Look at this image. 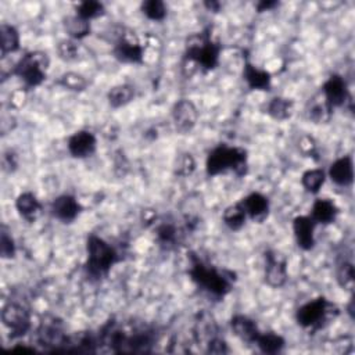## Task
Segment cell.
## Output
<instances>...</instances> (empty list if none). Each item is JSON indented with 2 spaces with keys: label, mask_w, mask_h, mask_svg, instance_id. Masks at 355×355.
I'll use <instances>...</instances> for the list:
<instances>
[{
  "label": "cell",
  "mask_w": 355,
  "mask_h": 355,
  "mask_svg": "<svg viewBox=\"0 0 355 355\" xmlns=\"http://www.w3.org/2000/svg\"><path fill=\"white\" fill-rule=\"evenodd\" d=\"M287 261L275 250L265 252V282L271 287H282L287 282Z\"/></svg>",
  "instance_id": "7c38bea8"
},
{
  "label": "cell",
  "mask_w": 355,
  "mask_h": 355,
  "mask_svg": "<svg viewBox=\"0 0 355 355\" xmlns=\"http://www.w3.org/2000/svg\"><path fill=\"white\" fill-rule=\"evenodd\" d=\"M326 181V174L323 170H308L303 174L301 176V185L303 187L311 193V194H316L319 193V190L322 189V186L325 185Z\"/></svg>",
  "instance_id": "4dcf8cb0"
},
{
  "label": "cell",
  "mask_w": 355,
  "mask_h": 355,
  "mask_svg": "<svg viewBox=\"0 0 355 355\" xmlns=\"http://www.w3.org/2000/svg\"><path fill=\"white\" fill-rule=\"evenodd\" d=\"M204 6H205L210 12H214V13H218L219 9H221V3H219V2H205Z\"/></svg>",
  "instance_id": "7bdbcfd3"
},
{
  "label": "cell",
  "mask_w": 355,
  "mask_h": 355,
  "mask_svg": "<svg viewBox=\"0 0 355 355\" xmlns=\"http://www.w3.org/2000/svg\"><path fill=\"white\" fill-rule=\"evenodd\" d=\"M189 274L192 281L201 290L215 298H223L233 289V272L219 271L215 267L201 261L196 254H190Z\"/></svg>",
  "instance_id": "7a4b0ae2"
},
{
  "label": "cell",
  "mask_w": 355,
  "mask_h": 355,
  "mask_svg": "<svg viewBox=\"0 0 355 355\" xmlns=\"http://www.w3.org/2000/svg\"><path fill=\"white\" fill-rule=\"evenodd\" d=\"M267 112L276 121H286L294 112V103L286 97H274L267 105Z\"/></svg>",
  "instance_id": "484cf974"
},
{
  "label": "cell",
  "mask_w": 355,
  "mask_h": 355,
  "mask_svg": "<svg viewBox=\"0 0 355 355\" xmlns=\"http://www.w3.org/2000/svg\"><path fill=\"white\" fill-rule=\"evenodd\" d=\"M242 205L247 214V218L254 222H264L270 214V200L261 193H252L246 196L242 201Z\"/></svg>",
  "instance_id": "e0dca14e"
},
{
  "label": "cell",
  "mask_w": 355,
  "mask_h": 355,
  "mask_svg": "<svg viewBox=\"0 0 355 355\" xmlns=\"http://www.w3.org/2000/svg\"><path fill=\"white\" fill-rule=\"evenodd\" d=\"M142 13L152 21H163L168 14L167 6L161 0H146L142 3Z\"/></svg>",
  "instance_id": "1f68e13d"
},
{
  "label": "cell",
  "mask_w": 355,
  "mask_h": 355,
  "mask_svg": "<svg viewBox=\"0 0 355 355\" xmlns=\"http://www.w3.org/2000/svg\"><path fill=\"white\" fill-rule=\"evenodd\" d=\"M57 53L61 60L70 63V61H75L78 59L79 48L74 39H67V41H61L57 45Z\"/></svg>",
  "instance_id": "74e56055"
},
{
  "label": "cell",
  "mask_w": 355,
  "mask_h": 355,
  "mask_svg": "<svg viewBox=\"0 0 355 355\" xmlns=\"http://www.w3.org/2000/svg\"><path fill=\"white\" fill-rule=\"evenodd\" d=\"M256 344L261 352L274 355V354H279L285 348L286 341L281 334L275 332H267V333H260Z\"/></svg>",
  "instance_id": "f1b7e54d"
},
{
  "label": "cell",
  "mask_w": 355,
  "mask_h": 355,
  "mask_svg": "<svg viewBox=\"0 0 355 355\" xmlns=\"http://www.w3.org/2000/svg\"><path fill=\"white\" fill-rule=\"evenodd\" d=\"M230 327L236 336L247 344H256L261 333L256 321L246 315H234L230 319Z\"/></svg>",
  "instance_id": "ac0fdd59"
},
{
  "label": "cell",
  "mask_w": 355,
  "mask_h": 355,
  "mask_svg": "<svg viewBox=\"0 0 355 355\" xmlns=\"http://www.w3.org/2000/svg\"><path fill=\"white\" fill-rule=\"evenodd\" d=\"M50 210H52V214L56 219H59L64 223H71L78 218V215L82 211V207L74 196L63 194V196H59L52 203Z\"/></svg>",
  "instance_id": "2e32d148"
},
{
  "label": "cell",
  "mask_w": 355,
  "mask_h": 355,
  "mask_svg": "<svg viewBox=\"0 0 355 355\" xmlns=\"http://www.w3.org/2000/svg\"><path fill=\"white\" fill-rule=\"evenodd\" d=\"M329 178L338 186H349L354 181V163L349 156L337 159L329 168Z\"/></svg>",
  "instance_id": "d6986e66"
},
{
  "label": "cell",
  "mask_w": 355,
  "mask_h": 355,
  "mask_svg": "<svg viewBox=\"0 0 355 355\" xmlns=\"http://www.w3.org/2000/svg\"><path fill=\"white\" fill-rule=\"evenodd\" d=\"M321 93L333 108L345 105L351 99L345 79L337 74L330 75L325 81Z\"/></svg>",
  "instance_id": "4fadbf2b"
},
{
  "label": "cell",
  "mask_w": 355,
  "mask_h": 355,
  "mask_svg": "<svg viewBox=\"0 0 355 355\" xmlns=\"http://www.w3.org/2000/svg\"><path fill=\"white\" fill-rule=\"evenodd\" d=\"M207 345H208L207 352H210V354H226V352H229L226 341L219 338V337H216V336L210 338Z\"/></svg>",
  "instance_id": "f35d334b"
},
{
  "label": "cell",
  "mask_w": 355,
  "mask_h": 355,
  "mask_svg": "<svg viewBox=\"0 0 355 355\" xmlns=\"http://www.w3.org/2000/svg\"><path fill=\"white\" fill-rule=\"evenodd\" d=\"M60 85L72 92H82L88 88V79L78 72H65L60 78Z\"/></svg>",
  "instance_id": "d590c367"
},
{
  "label": "cell",
  "mask_w": 355,
  "mask_h": 355,
  "mask_svg": "<svg viewBox=\"0 0 355 355\" xmlns=\"http://www.w3.org/2000/svg\"><path fill=\"white\" fill-rule=\"evenodd\" d=\"M49 65L50 60L46 53L31 52L17 63L14 75H17L27 88H37L46 79Z\"/></svg>",
  "instance_id": "52a82bcc"
},
{
  "label": "cell",
  "mask_w": 355,
  "mask_h": 355,
  "mask_svg": "<svg viewBox=\"0 0 355 355\" xmlns=\"http://www.w3.org/2000/svg\"><path fill=\"white\" fill-rule=\"evenodd\" d=\"M337 282L344 290H348V292L354 290L355 275H354V267L351 263L340 264L337 270Z\"/></svg>",
  "instance_id": "8d00e7d4"
},
{
  "label": "cell",
  "mask_w": 355,
  "mask_h": 355,
  "mask_svg": "<svg viewBox=\"0 0 355 355\" xmlns=\"http://www.w3.org/2000/svg\"><path fill=\"white\" fill-rule=\"evenodd\" d=\"M243 78L250 89L253 90H271L272 78L265 70L258 68L252 63H246L243 70Z\"/></svg>",
  "instance_id": "7402d4cb"
},
{
  "label": "cell",
  "mask_w": 355,
  "mask_h": 355,
  "mask_svg": "<svg viewBox=\"0 0 355 355\" xmlns=\"http://www.w3.org/2000/svg\"><path fill=\"white\" fill-rule=\"evenodd\" d=\"M278 6V2H274V0H263V2H258L257 5H256V8H257V10L260 12V13H264V12H271L272 9H275Z\"/></svg>",
  "instance_id": "b9f144b4"
},
{
  "label": "cell",
  "mask_w": 355,
  "mask_h": 355,
  "mask_svg": "<svg viewBox=\"0 0 355 355\" xmlns=\"http://www.w3.org/2000/svg\"><path fill=\"white\" fill-rule=\"evenodd\" d=\"M172 121L178 134H190L199 121V110L196 104L189 99L176 101L172 107Z\"/></svg>",
  "instance_id": "8fae6325"
},
{
  "label": "cell",
  "mask_w": 355,
  "mask_h": 355,
  "mask_svg": "<svg viewBox=\"0 0 355 355\" xmlns=\"http://www.w3.org/2000/svg\"><path fill=\"white\" fill-rule=\"evenodd\" d=\"M0 256L5 260H12L16 256V242L5 225L0 229Z\"/></svg>",
  "instance_id": "836d02e7"
},
{
  "label": "cell",
  "mask_w": 355,
  "mask_h": 355,
  "mask_svg": "<svg viewBox=\"0 0 355 355\" xmlns=\"http://www.w3.org/2000/svg\"><path fill=\"white\" fill-rule=\"evenodd\" d=\"M208 176H216L226 172H233L236 176H245L249 171V156L242 148H232L218 145L214 148L205 161Z\"/></svg>",
  "instance_id": "3957f363"
},
{
  "label": "cell",
  "mask_w": 355,
  "mask_h": 355,
  "mask_svg": "<svg viewBox=\"0 0 355 355\" xmlns=\"http://www.w3.org/2000/svg\"><path fill=\"white\" fill-rule=\"evenodd\" d=\"M338 314V308L325 297L314 298L303 304L296 314L297 323L311 332H316L334 319Z\"/></svg>",
  "instance_id": "8992f818"
},
{
  "label": "cell",
  "mask_w": 355,
  "mask_h": 355,
  "mask_svg": "<svg viewBox=\"0 0 355 355\" xmlns=\"http://www.w3.org/2000/svg\"><path fill=\"white\" fill-rule=\"evenodd\" d=\"M101 340L115 352H139L149 351V347L153 344V333L148 327L108 322L103 329Z\"/></svg>",
  "instance_id": "6da1fadb"
},
{
  "label": "cell",
  "mask_w": 355,
  "mask_h": 355,
  "mask_svg": "<svg viewBox=\"0 0 355 355\" xmlns=\"http://www.w3.org/2000/svg\"><path fill=\"white\" fill-rule=\"evenodd\" d=\"M223 223L230 230H241L247 221V214L242 205V203H236L229 205L223 212Z\"/></svg>",
  "instance_id": "83f0119b"
},
{
  "label": "cell",
  "mask_w": 355,
  "mask_h": 355,
  "mask_svg": "<svg viewBox=\"0 0 355 355\" xmlns=\"http://www.w3.org/2000/svg\"><path fill=\"white\" fill-rule=\"evenodd\" d=\"M16 208L19 214L28 222H35L41 212H42V204L38 200V197L31 192L21 193L16 200Z\"/></svg>",
  "instance_id": "603a6c76"
},
{
  "label": "cell",
  "mask_w": 355,
  "mask_h": 355,
  "mask_svg": "<svg viewBox=\"0 0 355 355\" xmlns=\"http://www.w3.org/2000/svg\"><path fill=\"white\" fill-rule=\"evenodd\" d=\"M135 96H136L135 88L132 85L124 83V85H116L111 88L107 94V100L112 108H121L130 104L135 99Z\"/></svg>",
  "instance_id": "d4e9b609"
},
{
  "label": "cell",
  "mask_w": 355,
  "mask_h": 355,
  "mask_svg": "<svg viewBox=\"0 0 355 355\" xmlns=\"http://www.w3.org/2000/svg\"><path fill=\"white\" fill-rule=\"evenodd\" d=\"M307 115L314 124H327L332 120L333 107L326 101L322 93H319L308 101Z\"/></svg>",
  "instance_id": "44dd1931"
},
{
  "label": "cell",
  "mask_w": 355,
  "mask_h": 355,
  "mask_svg": "<svg viewBox=\"0 0 355 355\" xmlns=\"http://www.w3.org/2000/svg\"><path fill=\"white\" fill-rule=\"evenodd\" d=\"M2 165H3V170L6 172H14L17 170V156L13 153V152H8L3 154V159H2Z\"/></svg>",
  "instance_id": "60d3db41"
},
{
  "label": "cell",
  "mask_w": 355,
  "mask_h": 355,
  "mask_svg": "<svg viewBox=\"0 0 355 355\" xmlns=\"http://www.w3.org/2000/svg\"><path fill=\"white\" fill-rule=\"evenodd\" d=\"M104 12H105L104 5L100 2H96V0H86V2L79 3L77 8V16L88 21L103 16Z\"/></svg>",
  "instance_id": "d6a6232c"
},
{
  "label": "cell",
  "mask_w": 355,
  "mask_h": 355,
  "mask_svg": "<svg viewBox=\"0 0 355 355\" xmlns=\"http://www.w3.org/2000/svg\"><path fill=\"white\" fill-rule=\"evenodd\" d=\"M298 148L308 157H312L316 154V145L311 136H303L298 142Z\"/></svg>",
  "instance_id": "ab89813d"
},
{
  "label": "cell",
  "mask_w": 355,
  "mask_h": 355,
  "mask_svg": "<svg viewBox=\"0 0 355 355\" xmlns=\"http://www.w3.org/2000/svg\"><path fill=\"white\" fill-rule=\"evenodd\" d=\"M156 238L160 246H163L167 250H171L182 243L183 232L174 222L164 221L159 223L156 227Z\"/></svg>",
  "instance_id": "ffe728a7"
},
{
  "label": "cell",
  "mask_w": 355,
  "mask_h": 355,
  "mask_svg": "<svg viewBox=\"0 0 355 355\" xmlns=\"http://www.w3.org/2000/svg\"><path fill=\"white\" fill-rule=\"evenodd\" d=\"M315 226L316 223L312 221L310 215L296 216L293 221V232L294 238L300 249L310 252L315 246Z\"/></svg>",
  "instance_id": "5bb4252c"
},
{
  "label": "cell",
  "mask_w": 355,
  "mask_h": 355,
  "mask_svg": "<svg viewBox=\"0 0 355 355\" xmlns=\"http://www.w3.org/2000/svg\"><path fill=\"white\" fill-rule=\"evenodd\" d=\"M337 215H338V207L336 205L334 201H332L329 199H318L312 204L310 216L312 218V221L316 225L318 223L329 225L336 221Z\"/></svg>",
  "instance_id": "cb8c5ba5"
},
{
  "label": "cell",
  "mask_w": 355,
  "mask_h": 355,
  "mask_svg": "<svg viewBox=\"0 0 355 355\" xmlns=\"http://www.w3.org/2000/svg\"><path fill=\"white\" fill-rule=\"evenodd\" d=\"M196 170V161L190 153H182L176 157L174 164V172L178 176H190Z\"/></svg>",
  "instance_id": "e575fe53"
},
{
  "label": "cell",
  "mask_w": 355,
  "mask_h": 355,
  "mask_svg": "<svg viewBox=\"0 0 355 355\" xmlns=\"http://www.w3.org/2000/svg\"><path fill=\"white\" fill-rule=\"evenodd\" d=\"M64 30L70 35L71 39L79 41L90 35V23L88 20L81 19L79 16H70L64 20Z\"/></svg>",
  "instance_id": "f546056e"
},
{
  "label": "cell",
  "mask_w": 355,
  "mask_h": 355,
  "mask_svg": "<svg viewBox=\"0 0 355 355\" xmlns=\"http://www.w3.org/2000/svg\"><path fill=\"white\" fill-rule=\"evenodd\" d=\"M2 322L10 332L12 338L26 336L31 329L30 311L17 303H9L2 310Z\"/></svg>",
  "instance_id": "9c48e42d"
},
{
  "label": "cell",
  "mask_w": 355,
  "mask_h": 355,
  "mask_svg": "<svg viewBox=\"0 0 355 355\" xmlns=\"http://www.w3.org/2000/svg\"><path fill=\"white\" fill-rule=\"evenodd\" d=\"M114 56L118 61L125 64H142L145 59V48L135 32L124 30L115 41Z\"/></svg>",
  "instance_id": "ba28073f"
},
{
  "label": "cell",
  "mask_w": 355,
  "mask_h": 355,
  "mask_svg": "<svg viewBox=\"0 0 355 355\" xmlns=\"http://www.w3.org/2000/svg\"><path fill=\"white\" fill-rule=\"evenodd\" d=\"M88 260L85 264V270L89 278L100 281L105 278L111 268L120 261V254L107 243L104 239L99 238L96 234H90L86 243Z\"/></svg>",
  "instance_id": "5b68a950"
},
{
  "label": "cell",
  "mask_w": 355,
  "mask_h": 355,
  "mask_svg": "<svg viewBox=\"0 0 355 355\" xmlns=\"http://www.w3.org/2000/svg\"><path fill=\"white\" fill-rule=\"evenodd\" d=\"M221 45L216 42L211 30L207 28L200 34H193L185 43V59L187 63L194 64L203 71L214 70L219 63Z\"/></svg>",
  "instance_id": "277c9868"
},
{
  "label": "cell",
  "mask_w": 355,
  "mask_h": 355,
  "mask_svg": "<svg viewBox=\"0 0 355 355\" xmlns=\"http://www.w3.org/2000/svg\"><path fill=\"white\" fill-rule=\"evenodd\" d=\"M68 340L70 337L65 334L64 325L60 319L56 316L43 318L38 329V341L42 345L49 347L53 351H60L65 349Z\"/></svg>",
  "instance_id": "30bf717a"
},
{
  "label": "cell",
  "mask_w": 355,
  "mask_h": 355,
  "mask_svg": "<svg viewBox=\"0 0 355 355\" xmlns=\"http://www.w3.org/2000/svg\"><path fill=\"white\" fill-rule=\"evenodd\" d=\"M20 49V34L19 31L9 24H2L0 27V50L2 56L16 53Z\"/></svg>",
  "instance_id": "4316f807"
},
{
  "label": "cell",
  "mask_w": 355,
  "mask_h": 355,
  "mask_svg": "<svg viewBox=\"0 0 355 355\" xmlns=\"http://www.w3.org/2000/svg\"><path fill=\"white\" fill-rule=\"evenodd\" d=\"M67 148L72 157L88 159L94 154L97 141L96 136L89 131H78L72 136H70Z\"/></svg>",
  "instance_id": "9a60e30c"
}]
</instances>
